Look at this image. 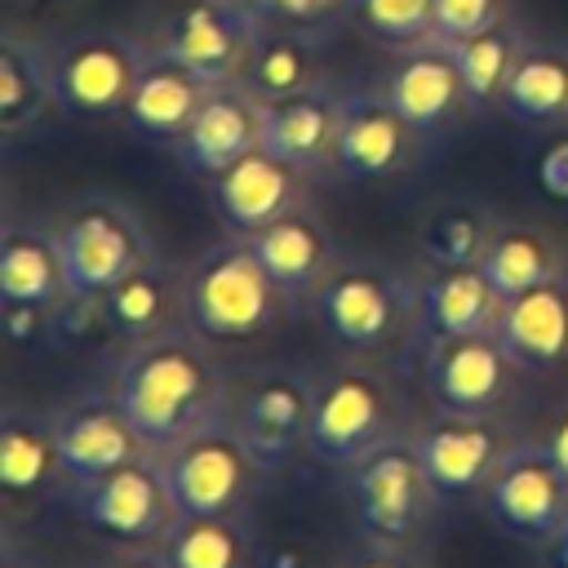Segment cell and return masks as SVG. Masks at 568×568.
<instances>
[{
  "mask_svg": "<svg viewBox=\"0 0 568 568\" xmlns=\"http://www.w3.org/2000/svg\"><path fill=\"white\" fill-rule=\"evenodd\" d=\"M497 106L515 124H528V129L568 124V40H532L528 36Z\"/></svg>",
  "mask_w": 568,
  "mask_h": 568,
  "instance_id": "obj_29",
  "label": "cell"
},
{
  "mask_svg": "<svg viewBox=\"0 0 568 568\" xmlns=\"http://www.w3.org/2000/svg\"><path fill=\"white\" fill-rule=\"evenodd\" d=\"M564 129H568V124H564Z\"/></svg>",
  "mask_w": 568,
  "mask_h": 568,
  "instance_id": "obj_46",
  "label": "cell"
},
{
  "mask_svg": "<svg viewBox=\"0 0 568 568\" xmlns=\"http://www.w3.org/2000/svg\"><path fill=\"white\" fill-rule=\"evenodd\" d=\"M204 93H209V84L195 71H186L182 62H173L164 53H151L142 75H138V84H133V93H129L124 120H129V129L138 138L173 146L186 133V124L195 120Z\"/></svg>",
  "mask_w": 568,
  "mask_h": 568,
  "instance_id": "obj_28",
  "label": "cell"
},
{
  "mask_svg": "<svg viewBox=\"0 0 568 568\" xmlns=\"http://www.w3.org/2000/svg\"><path fill=\"white\" fill-rule=\"evenodd\" d=\"M0 488H4V510L13 506H36L49 493H67V470L53 435L49 408H27V404H4L0 422Z\"/></svg>",
  "mask_w": 568,
  "mask_h": 568,
  "instance_id": "obj_23",
  "label": "cell"
},
{
  "mask_svg": "<svg viewBox=\"0 0 568 568\" xmlns=\"http://www.w3.org/2000/svg\"><path fill=\"white\" fill-rule=\"evenodd\" d=\"M337 129H342V93L328 80L293 98L262 102V151L302 169L306 178L333 173Z\"/></svg>",
  "mask_w": 568,
  "mask_h": 568,
  "instance_id": "obj_20",
  "label": "cell"
},
{
  "mask_svg": "<svg viewBox=\"0 0 568 568\" xmlns=\"http://www.w3.org/2000/svg\"><path fill=\"white\" fill-rule=\"evenodd\" d=\"M4 337L9 346H40L53 337V311L31 302H4Z\"/></svg>",
  "mask_w": 568,
  "mask_h": 568,
  "instance_id": "obj_38",
  "label": "cell"
},
{
  "mask_svg": "<svg viewBox=\"0 0 568 568\" xmlns=\"http://www.w3.org/2000/svg\"><path fill=\"white\" fill-rule=\"evenodd\" d=\"M253 253L262 257V266L271 271V280L280 284V293L297 306H311V297L320 293V284L333 275V266L342 262L337 235L328 231V222L302 204L293 213H284L280 222L262 226L257 235H248Z\"/></svg>",
  "mask_w": 568,
  "mask_h": 568,
  "instance_id": "obj_21",
  "label": "cell"
},
{
  "mask_svg": "<svg viewBox=\"0 0 568 568\" xmlns=\"http://www.w3.org/2000/svg\"><path fill=\"white\" fill-rule=\"evenodd\" d=\"M404 430H413V417L395 377L382 364L346 355V364L320 373L311 444H306L311 462L351 475L368 453H377Z\"/></svg>",
  "mask_w": 568,
  "mask_h": 568,
  "instance_id": "obj_4",
  "label": "cell"
},
{
  "mask_svg": "<svg viewBox=\"0 0 568 568\" xmlns=\"http://www.w3.org/2000/svg\"><path fill=\"white\" fill-rule=\"evenodd\" d=\"M67 297L71 284L53 222L9 217L0 235V302H31L58 311Z\"/></svg>",
  "mask_w": 568,
  "mask_h": 568,
  "instance_id": "obj_26",
  "label": "cell"
},
{
  "mask_svg": "<svg viewBox=\"0 0 568 568\" xmlns=\"http://www.w3.org/2000/svg\"><path fill=\"white\" fill-rule=\"evenodd\" d=\"M488 519L519 546L546 550L568 528V475L541 439H519L484 488Z\"/></svg>",
  "mask_w": 568,
  "mask_h": 568,
  "instance_id": "obj_12",
  "label": "cell"
},
{
  "mask_svg": "<svg viewBox=\"0 0 568 568\" xmlns=\"http://www.w3.org/2000/svg\"><path fill=\"white\" fill-rule=\"evenodd\" d=\"M537 555H541V564H546V568H568V528H564L546 550H537Z\"/></svg>",
  "mask_w": 568,
  "mask_h": 568,
  "instance_id": "obj_44",
  "label": "cell"
},
{
  "mask_svg": "<svg viewBox=\"0 0 568 568\" xmlns=\"http://www.w3.org/2000/svg\"><path fill=\"white\" fill-rule=\"evenodd\" d=\"M53 417V435H58V453H62V470H67V488L98 479L106 470H120L138 457H146L151 448L142 444V435L133 430V422L124 417V408L115 404L111 386H89L67 395L62 404L49 408Z\"/></svg>",
  "mask_w": 568,
  "mask_h": 568,
  "instance_id": "obj_15",
  "label": "cell"
},
{
  "mask_svg": "<svg viewBox=\"0 0 568 568\" xmlns=\"http://www.w3.org/2000/svg\"><path fill=\"white\" fill-rule=\"evenodd\" d=\"M524 44H528V36L515 27V18H506L501 27L479 31V36H470V40H457V44H453V58H457V71H462L470 111H484V106H497V102H501L506 80H510V71H515Z\"/></svg>",
  "mask_w": 568,
  "mask_h": 568,
  "instance_id": "obj_34",
  "label": "cell"
},
{
  "mask_svg": "<svg viewBox=\"0 0 568 568\" xmlns=\"http://www.w3.org/2000/svg\"><path fill=\"white\" fill-rule=\"evenodd\" d=\"M537 186L546 200L568 204V129L537 155Z\"/></svg>",
  "mask_w": 568,
  "mask_h": 568,
  "instance_id": "obj_39",
  "label": "cell"
},
{
  "mask_svg": "<svg viewBox=\"0 0 568 568\" xmlns=\"http://www.w3.org/2000/svg\"><path fill=\"white\" fill-rule=\"evenodd\" d=\"M306 186H311V178L302 169H293L280 155L257 146L244 160H235L226 173H217L209 182V195L231 235H257L262 226L280 222L284 213L302 209Z\"/></svg>",
  "mask_w": 568,
  "mask_h": 568,
  "instance_id": "obj_19",
  "label": "cell"
},
{
  "mask_svg": "<svg viewBox=\"0 0 568 568\" xmlns=\"http://www.w3.org/2000/svg\"><path fill=\"white\" fill-rule=\"evenodd\" d=\"M315 390L320 377L297 364H253L244 373H231V399L226 422L240 430V439L253 448L266 475L284 470L297 453L311 444V417H315Z\"/></svg>",
  "mask_w": 568,
  "mask_h": 568,
  "instance_id": "obj_6",
  "label": "cell"
},
{
  "mask_svg": "<svg viewBox=\"0 0 568 568\" xmlns=\"http://www.w3.org/2000/svg\"><path fill=\"white\" fill-rule=\"evenodd\" d=\"M346 9L359 31L390 49L422 44L435 27V0H351Z\"/></svg>",
  "mask_w": 568,
  "mask_h": 568,
  "instance_id": "obj_35",
  "label": "cell"
},
{
  "mask_svg": "<svg viewBox=\"0 0 568 568\" xmlns=\"http://www.w3.org/2000/svg\"><path fill=\"white\" fill-rule=\"evenodd\" d=\"M351 0H253V9L266 18V22H280V27H315V22H328L337 9H346Z\"/></svg>",
  "mask_w": 568,
  "mask_h": 568,
  "instance_id": "obj_37",
  "label": "cell"
},
{
  "mask_svg": "<svg viewBox=\"0 0 568 568\" xmlns=\"http://www.w3.org/2000/svg\"><path fill=\"white\" fill-rule=\"evenodd\" d=\"M160 550L169 568H257L253 515H178Z\"/></svg>",
  "mask_w": 568,
  "mask_h": 568,
  "instance_id": "obj_30",
  "label": "cell"
},
{
  "mask_svg": "<svg viewBox=\"0 0 568 568\" xmlns=\"http://www.w3.org/2000/svg\"><path fill=\"white\" fill-rule=\"evenodd\" d=\"M155 53V44L115 31V27H93L80 36H67L62 44H53V62H58V111L80 115V120H106V115H124L129 93L146 67V58Z\"/></svg>",
  "mask_w": 568,
  "mask_h": 568,
  "instance_id": "obj_11",
  "label": "cell"
},
{
  "mask_svg": "<svg viewBox=\"0 0 568 568\" xmlns=\"http://www.w3.org/2000/svg\"><path fill=\"white\" fill-rule=\"evenodd\" d=\"M342 568H417L408 546H390V541H368L359 555H351Z\"/></svg>",
  "mask_w": 568,
  "mask_h": 568,
  "instance_id": "obj_40",
  "label": "cell"
},
{
  "mask_svg": "<svg viewBox=\"0 0 568 568\" xmlns=\"http://www.w3.org/2000/svg\"><path fill=\"white\" fill-rule=\"evenodd\" d=\"M257 146H262V98L244 80L209 84L195 120L173 142L178 160L204 182H213Z\"/></svg>",
  "mask_w": 568,
  "mask_h": 568,
  "instance_id": "obj_17",
  "label": "cell"
},
{
  "mask_svg": "<svg viewBox=\"0 0 568 568\" xmlns=\"http://www.w3.org/2000/svg\"><path fill=\"white\" fill-rule=\"evenodd\" d=\"M479 271L488 275V284L497 288V297H519L555 275H564V253L559 244L541 231V226H528V222H501Z\"/></svg>",
  "mask_w": 568,
  "mask_h": 568,
  "instance_id": "obj_31",
  "label": "cell"
},
{
  "mask_svg": "<svg viewBox=\"0 0 568 568\" xmlns=\"http://www.w3.org/2000/svg\"><path fill=\"white\" fill-rule=\"evenodd\" d=\"M182 271L169 257H151L138 271H129L115 288L102 293V315H106V333L124 346V342H142L155 337L173 324H186V306H182Z\"/></svg>",
  "mask_w": 568,
  "mask_h": 568,
  "instance_id": "obj_27",
  "label": "cell"
},
{
  "mask_svg": "<svg viewBox=\"0 0 568 568\" xmlns=\"http://www.w3.org/2000/svg\"><path fill=\"white\" fill-rule=\"evenodd\" d=\"M497 311H501V297L479 266H422L417 271V351L444 337L493 333Z\"/></svg>",
  "mask_w": 568,
  "mask_h": 568,
  "instance_id": "obj_24",
  "label": "cell"
},
{
  "mask_svg": "<svg viewBox=\"0 0 568 568\" xmlns=\"http://www.w3.org/2000/svg\"><path fill=\"white\" fill-rule=\"evenodd\" d=\"M382 93L390 98V106L422 138L444 133L462 111H470V98H466V84H462L453 44L448 40H435V36H426L422 44L399 49L395 67L382 80Z\"/></svg>",
  "mask_w": 568,
  "mask_h": 568,
  "instance_id": "obj_18",
  "label": "cell"
},
{
  "mask_svg": "<svg viewBox=\"0 0 568 568\" xmlns=\"http://www.w3.org/2000/svg\"><path fill=\"white\" fill-rule=\"evenodd\" d=\"M541 444H546V453L555 457V466L568 475V404L555 413V422H550V430H546Z\"/></svg>",
  "mask_w": 568,
  "mask_h": 568,
  "instance_id": "obj_42",
  "label": "cell"
},
{
  "mask_svg": "<svg viewBox=\"0 0 568 568\" xmlns=\"http://www.w3.org/2000/svg\"><path fill=\"white\" fill-rule=\"evenodd\" d=\"M160 466L182 515H253V497L266 479L262 462L226 417L160 453Z\"/></svg>",
  "mask_w": 568,
  "mask_h": 568,
  "instance_id": "obj_7",
  "label": "cell"
},
{
  "mask_svg": "<svg viewBox=\"0 0 568 568\" xmlns=\"http://www.w3.org/2000/svg\"><path fill=\"white\" fill-rule=\"evenodd\" d=\"M67 506L93 532L111 537L115 546H160L182 515L155 453H146L120 470H106L98 479L71 484Z\"/></svg>",
  "mask_w": 568,
  "mask_h": 568,
  "instance_id": "obj_10",
  "label": "cell"
},
{
  "mask_svg": "<svg viewBox=\"0 0 568 568\" xmlns=\"http://www.w3.org/2000/svg\"><path fill=\"white\" fill-rule=\"evenodd\" d=\"M182 306H186V324L213 346L262 342L293 311V302L280 293V284L253 253L248 235H231V231L226 240L209 244L195 262H186Z\"/></svg>",
  "mask_w": 568,
  "mask_h": 568,
  "instance_id": "obj_2",
  "label": "cell"
},
{
  "mask_svg": "<svg viewBox=\"0 0 568 568\" xmlns=\"http://www.w3.org/2000/svg\"><path fill=\"white\" fill-rule=\"evenodd\" d=\"M53 106H62L53 44H44L40 36H27L18 27H4V36H0V133H4V146H13L22 133L40 129V120Z\"/></svg>",
  "mask_w": 568,
  "mask_h": 568,
  "instance_id": "obj_25",
  "label": "cell"
},
{
  "mask_svg": "<svg viewBox=\"0 0 568 568\" xmlns=\"http://www.w3.org/2000/svg\"><path fill=\"white\" fill-rule=\"evenodd\" d=\"M413 448L444 501L484 497L488 479L506 462V453L524 439L506 422V413H439L413 422Z\"/></svg>",
  "mask_w": 568,
  "mask_h": 568,
  "instance_id": "obj_9",
  "label": "cell"
},
{
  "mask_svg": "<svg viewBox=\"0 0 568 568\" xmlns=\"http://www.w3.org/2000/svg\"><path fill=\"white\" fill-rule=\"evenodd\" d=\"M226 4H248V9H253V0H226Z\"/></svg>",
  "mask_w": 568,
  "mask_h": 568,
  "instance_id": "obj_45",
  "label": "cell"
},
{
  "mask_svg": "<svg viewBox=\"0 0 568 568\" xmlns=\"http://www.w3.org/2000/svg\"><path fill=\"white\" fill-rule=\"evenodd\" d=\"M266 18L248 4L226 0H178L164 18V31L155 40V53L182 62L204 84L240 80L248 67V53L262 36Z\"/></svg>",
  "mask_w": 568,
  "mask_h": 568,
  "instance_id": "obj_13",
  "label": "cell"
},
{
  "mask_svg": "<svg viewBox=\"0 0 568 568\" xmlns=\"http://www.w3.org/2000/svg\"><path fill=\"white\" fill-rule=\"evenodd\" d=\"M422 390L439 413H506L519 368L510 364L497 333L444 337L417 351Z\"/></svg>",
  "mask_w": 568,
  "mask_h": 568,
  "instance_id": "obj_14",
  "label": "cell"
},
{
  "mask_svg": "<svg viewBox=\"0 0 568 568\" xmlns=\"http://www.w3.org/2000/svg\"><path fill=\"white\" fill-rule=\"evenodd\" d=\"M89 568H169V559L160 546H120L115 555H106Z\"/></svg>",
  "mask_w": 568,
  "mask_h": 568,
  "instance_id": "obj_41",
  "label": "cell"
},
{
  "mask_svg": "<svg viewBox=\"0 0 568 568\" xmlns=\"http://www.w3.org/2000/svg\"><path fill=\"white\" fill-rule=\"evenodd\" d=\"M510 18V0H435V40H470L479 31H493Z\"/></svg>",
  "mask_w": 568,
  "mask_h": 568,
  "instance_id": "obj_36",
  "label": "cell"
},
{
  "mask_svg": "<svg viewBox=\"0 0 568 568\" xmlns=\"http://www.w3.org/2000/svg\"><path fill=\"white\" fill-rule=\"evenodd\" d=\"M493 333L519 373L546 377L564 368L568 364V271L519 297H506Z\"/></svg>",
  "mask_w": 568,
  "mask_h": 568,
  "instance_id": "obj_22",
  "label": "cell"
},
{
  "mask_svg": "<svg viewBox=\"0 0 568 568\" xmlns=\"http://www.w3.org/2000/svg\"><path fill=\"white\" fill-rule=\"evenodd\" d=\"M351 359L417 351V275L377 257H342L306 306Z\"/></svg>",
  "mask_w": 568,
  "mask_h": 568,
  "instance_id": "obj_3",
  "label": "cell"
},
{
  "mask_svg": "<svg viewBox=\"0 0 568 568\" xmlns=\"http://www.w3.org/2000/svg\"><path fill=\"white\" fill-rule=\"evenodd\" d=\"M106 386L155 457L200 426L226 417L231 399V373L222 368L217 346L191 324L124 342L111 359Z\"/></svg>",
  "mask_w": 568,
  "mask_h": 568,
  "instance_id": "obj_1",
  "label": "cell"
},
{
  "mask_svg": "<svg viewBox=\"0 0 568 568\" xmlns=\"http://www.w3.org/2000/svg\"><path fill=\"white\" fill-rule=\"evenodd\" d=\"M426 138L390 106V98L377 89H351L342 93V129L333 151V178L346 182H382L395 178L417 160V146Z\"/></svg>",
  "mask_w": 568,
  "mask_h": 568,
  "instance_id": "obj_16",
  "label": "cell"
},
{
  "mask_svg": "<svg viewBox=\"0 0 568 568\" xmlns=\"http://www.w3.org/2000/svg\"><path fill=\"white\" fill-rule=\"evenodd\" d=\"M0 568H44V559L31 546H22L13 532H4V541H0Z\"/></svg>",
  "mask_w": 568,
  "mask_h": 568,
  "instance_id": "obj_43",
  "label": "cell"
},
{
  "mask_svg": "<svg viewBox=\"0 0 568 568\" xmlns=\"http://www.w3.org/2000/svg\"><path fill=\"white\" fill-rule=\"evenodd\" d=\"M346 484H351V501H355V515L368 541L413 546V537L430 524L435 506H444L408 430L382 444L377 453H368L346 475Z\"/></svg>",
  "mask_w": 568,
  "mask_h": 568,
  "instance_id": "obj_8",
  "label": "cell"
},
{
  "mask_svg": "<svg viewBox=\"0 0 568 568\" xmlns=\"http://www.w3.org/2000/svg\"><path fill=\"white\" fill-rule=\"evenodd\" d=\"M262 102H275V98H293L311 84H320V58H315V44L306 36H297V27H280V22H266L253 53H248V67L240 75Z\"/></svg>",
  "mask_w": 568,
  "mask_h": 568,
  "instance_id": "obj_32",
  "label": "cell"
},
{
  "mask_svg": "<svg viewBox=\"0 0 568 568\" xmlns=\"http://www.w3.org/2000/svg\"><path fill=\"white\" fill-rule=\"evenodd\" d=\"M497 217L470 200H453V204H439L426 222H422V235H417V248H422V262L426 266H479L493 235H497Z\"/></svg>",
  "mask_w": 568,
  "mask_h": 568,
  "instance_id": "obj_33",
  "label": "cell"
},
{
  "mask_svg": "<svg viewBox=\"0 0 568 568\" xmlns=\"http://www.w3.org/2000/svg\"><path fill=\"white\" fill-rule=\"evenodd\" d=\"M53 231H58L67 284L75 297H102L129 271H138L142 262L155 257V240H151L142 213L111 191L71 200L58 213Z\"/></svg>",
  "mask_w": 568,
  "mask_h": 568,
  "instance_id": "obj_5",
  "label": "cell"
}]
</instances>
